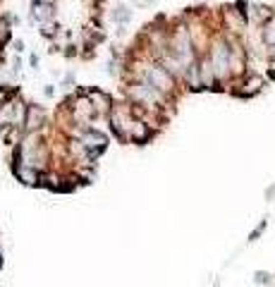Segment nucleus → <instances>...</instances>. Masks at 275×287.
I'll use <instances>...</instances> for the list:
<instances>
[{
	"instance_id": "nucleus-1",
	"label": "nucleus",
	"mask_w": 275,
	"mask_h": 287,
	"mask_svg": "<svg viewBox=\"0 0 275 287\" xmlns=\"http://www.w3.org/2000/svg\"><path fill=\"white\" fill-rule=\"evenodd\" d=\"M211 62H213V72L216 79H225L232 72V48L225 41H216L213 51H211Z\"/></svg>"
},
{
	"instance_id": "nucleus-2",
	"label": "nucleus",
	"mask_w": 275,
	"mask_h": 287,
	"mask_svg": "<svg viewBox=\"0 0 275 287\" xmlns=\"http://www.w3.org/2000/svg\"><path fill=\"white\" fill-rule=\"evenodd\" d=\"M146 82H151L161 93H167V91H172V86H175L170 70H167V67H161V65H151V67H148Z\"/></svg>"
},
{
	"instance_id": "nucleus-3",
	"label": "nucleus",
	"mask_w": 275,
	"mask_h": 287,
	"mask_svg": "<svg viewBox=\"0 0 275 287\" xmlns=\"http://www.w3.org/2000/svg\"><path fill=\"white\" fill-rule=\"evenodd\" d=\"M31 17L41 22V24H46L48 19L53 17V5L51 2H41V0H34V5H31Z\"/></svg>"
},
{
	"instance_id": "nucleus-4",
	"label": "nucleus",
	"mask_w": 275,
	"mask_h": 287,
	"mask_svg": "<svg viewBox=\"0 0 275 287\" xmlns=\"http://www.w3.org/2000/svg\"><path fill=\"white\" fill-rule=\"evenodd\" d=\"M271 10L268 7H263V5H249V10L244 12V17L251 19V22H256V24H266L268 19H271Z\"/></svg>"
},
{
	"instance_id": "nucleus-5",
	"label": "nucleus",
	"mask_w": 275,
	"mask_h": 287,
	"mask_svg": "<svg viewBox=\"0 0 275 287\" xmlns=\"http://www.w3.org/2000/svg\"><path fill=\"white\" fill-rule=\"evenodd\" d=\"M263 43L271 48V55H275V15H271V19L263 24Z\"/></svg>"
},
{
	"instance_id": "nucleus-6",
	"label": "nucleus",
	"mask_w": 275,
	"mask_h": 287,
	"mask_svg": "<svg viewBox=\"0 0 275 287\" xmlns=\"http://www.w3.org/2000/svg\"><path fill=\"white\" fill-rule=\"evenodd\" d=\"M261 84H263V79H261V77H251V79L247 82V89H244V93H247V96L256 93V91L261 89Z\"/></svg>"
},
{
	"instance_id": "nucleus-7",
	"label": "nucleus",
	"mask_w": 275,
	"mask_h": 287,
	"mask_svg": "<svg viewBox=\"0 0 275 287\" xmlns=\"http://www.w3.org/2000/svg\"><path fill=\"white\" fill-rule=\"evenodd\" d=\"M19 177L24 179L27 184H34V182H36V172H29V170H19Z\"/></svg>"
},
{
	"instance_id": "nucleus-8",
	"label": "nucleus",
	"mask_w": 275,
	"mask_h": 287,
	"mask_svg": "<svg viewBox=\"0 0 275 287\" xmlns=\"http://www.w3.org/2000/svg\"><path fill=\"white\" fill-rule=\"evenodd\" d=\"M256 280H258V283H268V280H271V278H268V275H266V273H258V275H256Z\"/></svg>"
},
{
	"instance_id": "nucleus-9",
	"label": "nucleus",
	"mask_w": 275,
	"mask_h": 287,
	"mask_svg": "<svg viewBox=\"0 0 275 287\" xmlns=\"http://www.w3.org/2000/svg\"><path fill=\"white\" fill-rule=\"evenodd\" d=\"M41 2H51V5H53V0H41Z\"/></svg>"
}]
</instances>
